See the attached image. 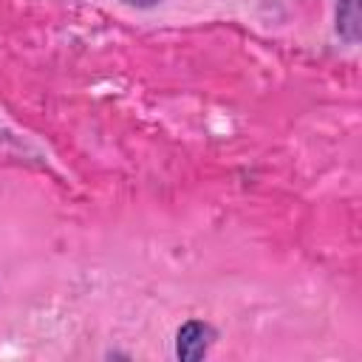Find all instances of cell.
Listing matches in <instances>:
<instances>
[{"instance_id":"cell-3","label":"cell","mask_w":362,"mask_h":362,"mask_svg":"<svg viewBox=\"0 0 362 362\" xmlns=\"http://www.w3.org/2000/svg\"><path fill=\"white\" fill-rule=\"evenodd\" d=\"M124 3H130V6H156L158 0H124Z\"/></svg>"},{"instance_id":"cell-2","label":"cell","mask_w":362,"mask_h":362,"mask_svg":"<svg viewBox=\"0 0 362 362\" xmlns=\"http://www.w3.org/2000/svg\"><path fill=\"white\" fill-rule=\"evenodd\" d=\"M337 31L348 42H359V37H362V8H359V0H339V6H337Z\"/></svg>"},{"instance_id":"cell-1","label":"cell","mask_w":362,"mask_h":362,"mask_svg":"<svg viewBox=\"0 0 362 362\" xmlns=\"http://www.w3.org/2000/svg\"><path fill=\"white\" fill-rule=\"evenodd\" d=\"M215 339V331L212 325L201 322V320H189L178 328V337H175V354L178 359L184 362H195V359H204L209 345Z\"/></svg>"}]
</instances>
